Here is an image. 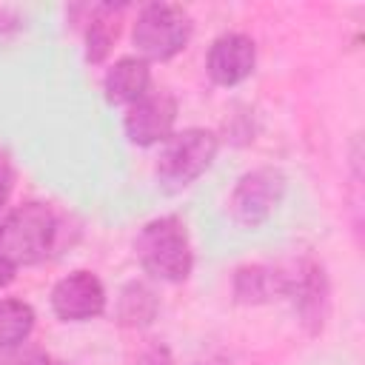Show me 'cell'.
<instances>
[{
	"instance_id": "cell-19",
	"label": "cell",
	"mask_w": 365,
	"mask_h": 365,
	"mask_svg": "<svg viewBox=\"0 0 365 365\" xmlns=\"http://www.w3.org/2000/svg\"><path fill=\"white\" fill-rule=\"evenodd\" d=\"M194 365H231L225 356H220V354H211V356H205V359H200V362H194Z\"/></svg>"
},
{
	"instance_id": "cell-7",
	"label": "cell",
	"mask_w": 365,
	"mask_h": 365,
	"mask_svg": "<svg viewBox=\"0 0 365 365\" xmlns=\"http://www.w3.org/2000/svg\"><path fill=\"white\" fill-rule=\"evenodd\" d=\"M177 111H180V106L171 91H165V88L145 91L137 103H131L125 108L123 131L131 145H140V148L160 145L174 134Z\"/></svg>"
},
{
	"instance_id": "cell-5",
	"label": "cell",
	"mask_w": 365,
	"mask_h": 365,
	"mask_svg": "<svg viewBox=\"0 0 365 365\" xmlns=\"http://www.w3.org/2000/svg\"><path fill=\"white\" fill-rule=\"evenodd\" d=\"M285 188H288V180L274 165H259V168L245 171L234 182L231 197H228L231 220L242 228H259L279 208Z\"/></svg>"
},
{
	"instance_id": "cell-6",
	"label": "cell",
	"mask_w": 365,
	"mask_h": 365,
	"mask_svg": "<svg viewBox=\"0 0 365 365\" xmlns=\"http://www.w3.org/2000/svg\"><path fill=\"white\" fill-rule=\"evenodd\" d=\"M285 274H288L285 297H291L299 325L311 336L322 334L328 319V294H331L322 262H317L314 257H302L294 268H285Z\"/></svg>"
},
{
	"instance_id": "cell-17",
	"label": "cell",
	"mask_w": 365,
	"mask_h": 365,
	"mask_svg": "<svg viewBox=\"0 0 365 365\" xmlns=\"http://www.w3.org/2000/svg\"><path fill=\"white\" fill-rule=\"evenodd\" d=\"M134 365H174V356H171L168 345L154 342V345H148V348L137 356V362H134Z\"/></svg>"
},
{
	"instance_id": "cell-8",
	"label": "cell",
	"mask_w": 365,
	"mask_h": 365,
	"mask_svg": "<svg viewBox=\"0 0 365 365\" xmlns=\"http://www.w3.org/2000/svg\"><path fill=\"white\" fill-rule=\"evenodd\" d=\"M48 305L60 322H91L103 317L108 305V294H106L103 279L94 271L80 268V271L60 277L51 285Z\"/></svg>"
},
{
	"instance_id": "cell-15",
	"label": "cell",
	"mask_w": 365,
	"mask_h": 365,
	"mask_svg": "<svg viewBox=\"0 0 365 365\" xmlns=\"http://www.w3.org/2000/svg\"><path fill=\"white\" fill-rule=\"evenodd\" d=\"M0 365H54V362L43 348H34V345L23 342L17 348L0 351Z\"/></svg>"
},
{
	"instance_id": "cell-10",
	"label": "cell",
	"mask_w": 365,
	"mask_h": 365,
	"mask_svg": "<svg viewBox=\"0 0 365 365\" xmlns=\"http://www.w3.org/2000/svg\"><path fill=\"white\" fill-rule=\"evenodd\" d=\"M285 288H288V274L279 265L251 262V265H240L231 277V294H234V302L240 305L274 302L285 297Z\"/></svg>"
},
{
	"instance_id": "cell-11",
	"label": "cell",
	"mask_w": 365,
	"mask_h": 365,
	"mask_svg": "<svg viewBox=\"0 0 365 365\" xmlns=\"http://www.w3.org/2000/svg\"><path fill=\"white\" fill-rule=\"evenodd\" d=\"M151 91V68L143 57H120L103 74V97L108 106H131Z\"/></svg>"
},
{
	"instance_id": "cell-3",
	"label": "cell",
	"mask_w": 365,
	"mask_h": 365,
	"mask_svg": "<svg viewBox=\"0 0 365 365\" xmlns=\"http://www.w3.org/2000/svg\"><path fill=\"white\" fill-rule=\"evenodd\" d=\"M217 151H220V137L211 128L191 125V128L174 131L165 140L154 168L160 188L168 194L188 188L211 168V163L217 160Z\"/></svg>"
},
{
	"instance_id": "cell-9",
	"label": "cell",
	"mask_w": 365,
	"mask_h": 365,
	"mask_svg": "<svg viewBox=\"0 0 365 365\" xmlns=\"http://www.w3.org/2000/svg\"><path fill=\"white\" fill-rule=\"evenodd\" d=\"M257 68V43L245 31H225L220 34L205 54V74L214 86L234 88L245 83Z\"/></svg>"
},
{
	"instance_id": "cell-12",
	"label": "cell",
	"mask_w": 365,
	"mask_h": 365,
	"mask_svg": "<svg viewBox=\"0 0 365 365\" xmlns=\"http://www.w3.org/2000/svg\"><path fill=\"white\" fill-rule=\"evenodd\" d=\"M120 14H123V6H114V3H97V6L88 9V17L83 20L86 23L83 26V57H86V63L100 66L111 54L114 43L120 37V26H123Z\"/></svg>"
},
{
	"instance_id": "cell-2",
	"label": "cell",
	"mask_w": 365,
	"mask_h": 365,
	"mask_svg": "<svg viewBox=\"0 0 365 365\" xmlns=\"http://www.w3.org/2000/svg\"><path fill=\"white\" fill-rule=\"evenodd\" d=\"M57 217L46 202L29 200L9 211L0 228V257L11 265H37L43 262L57 242Z\"/></svg>"
},
{
	"instance_id": "cell-13",
	"label": "cell",
	"mask_w": 365,
	"mask_h": 365,
	"mask_svg": "<svg viewBox=\"0 0 365 365\" xmlns=\"http://www.w3.org/2000/svg\"><path fill=\"white\" fill-rule=\"evenodd\" d=\"M157 314H160V297L148 282L131 279L120 288L114 299V322L120 328L143 331L157 319Z\"/></svg>"
},
{
	"instance_id": "cell-20",
	"label": "cell",
	"mask_w": 365,
	"mask_h": 365,
	"mask_svg": "<svg viewBox=\"0 0 365 365\" xmlns=\"http://www.w3.org/2000/svg\"><path fill=\"white\" fill-rule=\"evenodd\" d=\"M0 228H3V222H0Z\"/></svg>"
},
{
	"instance_id": "cell-1",
	"label": "cell",
	"mask_w": 365,
	"mask_h": 365,
	"mask_svg": "<svg viewBox=\"0 0 365 365\" xmlns=\"http://www.w3.org/2000/svg\"><path fill=\"white\" fill-rule=\"evenodd\" d=\"M134 257L151 279L185 282L194 271V245L185 222L177 214L148 220L134 237Z\"/></svg>"
},
{
	"instance_id": "cell-18",
	"label": "cell",
	"mask_w": 365,
	"mask_h": 365,
	"mask_svg": "<svg viewBox=\"0 0 365 365\" xmlns=\"http://www.w3.org/2000/svg\"><path fill=\"white\" fill-rule=\"evenodd\" d=\"M14 274H17V265H11L6 257H0V291L14 282Z\"/></svg>"
},
{
	"instance_id": "cell-4",
	"label": "cell",
	"mask_w": 365,
	"mask_h": 365,
	"mask_svg": "<svg viewBox=\"0 0 365 365\" xmlns=\"http://www.w3.org/2000/svg\"><path fill=\"white\" fill-rule=\"evenodd\" d=\"M191 40V17L182 6L174 3H148L137 11L131 43L137 48V57L145 63H165L177 57Z\"/></svg>"
},
{
	"instance_id": "cell-16",
	"label": "cell",
	"mask_w": 365,
	"mask_h": 365,
	"mask_svg": "<svg viewBox=\"0 0 365 365\" xmlns=\"http://www.w3.org/2000/svg\"><path fill=\"white\" fill-rule=\"evenodd\" d=\"M14 191V163H11V154L0 145V205L9 202Z\"/></svg>"
},
{
	"instance_id": "cell-14",
	"label": "cell",
	"mask_w": 365,
	"mask_h": 365,
	"mask_svg": "<svg viewBox=\"0 0 365 365\" xmlns=\"http://www.w3.org/2000/svg\"><path fill=\"white\" fill-rule=\"evenodd\" d=\"M34 308L17 297H0V351L29 342L34 331Z\"/></svg>"
}]
</instances>
